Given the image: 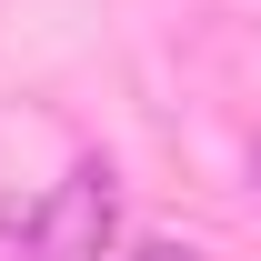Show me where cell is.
Listing matches in <instances>:
<instances>
[{
	"mask_svg": "<svg viewBox=\"0 0 261 261\" xmlns=\"http://www.w3.org/2000/svg\"><path fill=\"white\" fill-rule=\"evenodd\" d=\"M0 241L20 261H121V181H111V161H70L40 201H0Z\"/></svg>",
	"mask_w": 261,
	"mask_h": 261,
	"instance_id": "cell-1",
	"label": "cell"
},
{
	"mask_svg": "<svg viewBox=\"0 0 261 261\" xmlns=\"http://www.w3.org/2000/svg\"><path fill=\"white\" fill-rule=\"evenodd\" d=\"M121 261H201L191 241H121Z\"/></svg>",
	"mask_w": 261,
	"mask_h": 261,
	"instance_id": "cell-2",
	"label": "cell"
},
{
	"mask_svg": "<svg viewBox=\"0 0 261 261\" xmlns=\"http://www.w3.org/2000/svg\"><path fill=\"white\" fill-rule=\"evenodd\" d=\"M251 181H261V130H251Z\"/></svg>",
	"mask_w": 261,
	"mask_h": 261,
	"instance_id": "cell-3",
	"label": "cell"
},
{
	"mask_svg": "<svg viewBox=\"0 0 261 261\" xmlns=\"http://www.w3.org/2000/svg\"><path fill=\"white\" fill-rule=\"evenodd\" d=\"M0 261H20V251H10V241H0Z\"/></svg>",
	"mask_w": 261,
	"mask_h": 261,
	"instance_id": "cell-4",
	"label": "cell"
}]
</instances>
